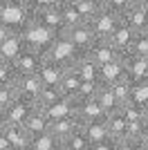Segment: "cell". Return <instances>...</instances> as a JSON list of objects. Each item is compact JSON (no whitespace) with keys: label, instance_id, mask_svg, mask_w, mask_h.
Here are the masks:
<instances>
[{"label":"cell","instance_id":"11","mask_svg":"<svg viewBox=\"0 0 148 150\" xmlns=\"http://www.w3.org/2000/svg\"><path fill=\"white\" fill-rule=\"evenodd\" d=\"M29 150H58V141L52 137V132H43V134H36L31 137Z\"/></svg>","mask_w":148,"mask_h":150},{"label":"cell","instance_id":"6","mask_svg":"<svg viewBox=\"0 0 148 150\" xmlns=\"http://www.w3.org/2000/svg\"><path fill=\"white\" fill-rule=\"evenodd\" d=\"M14 69H16V74L25 76V74H36L38 72V58H36V52H20V56L14 61L11 65Z\"/></svg>","mask_w":148,"mask_h":150},{"label":"cell","instance_id":"18","mask_svg":"<svg viewBox=\"0 0 148 150\" xmlns=\"http://www.w3.org/2000/svg\"><path fill=\"white\" fill-rule=\"evenodd\" d=\"M83 150H92V146H88V148H83Z\"/></svg>","mask_w":148,"mask_h":150},{"label":"cell","instance_id":"9","mask_svg":"<svg viewBox=\"0 0 148 150\" xmlns=\"http://www.w3.org/2000/svg\"><path fill=\"white\" fill-rule=\"evenodd\" d=\"M18 56H20V38L18 36H7L0 43V58L14 63Z\"/></svg>","mask_w":148,"mask_h":150},{"label":"cell","instance_id":"2","mask_svg":"<svg viewBox=\"0 0 148 150\" xmlns=\"http://www.w3.org/2000/svg\"><path fill=\"white\" fill-rule=\"evenodd\" d=\"M81 125L83 123L76 119V114H72V117H65V119L52 121V123H49V132H52V137L61 144V141H65L68 137H72L74 132H79Z\"/></svg>","mask_w":148,"mask_h":150},{"label":"cell","instance_id":"13","mask_svg":"<svg viewBox=\"0 0 148 150\" xmlns=\"http://www.w3.org/2000/svg\"><path fill=\"white\" fill-rule=\"evenodd\" d=\"M92 150H117V141H112V139H108V141H101V144H94Z\"/></svg>","mask_w":148,"mask_h":150},{"label":"cell","instance_id":"15","mask_svg":"<svg viewBox=\"0 0 148 150\" xmlns=\"http://www.w3.org/2000/svg\"><path fill=\"white\" fill-rule=\"evenodd\" d=\"M0 150H11V144L7 141V137H5L2 130H0Z\"/></svg>","mask_w":148,"mask_h":150},{"label":"cell","instance_id":"16","mask_svg":"<svg viewBox=\"0 0 148 150\" xmlns=\"http://www.w3.org/2000/svg\"><path fill=\"white\" fill-rule=\"evenodd\" d=\"M139 150H148V137L144 141H139Z\"/></svg>","mask_w":148,"mask_h":150},{"label":"cell","instance_id":"10","mask_svg":"<svg viewBox=\"0 0 148 150\" xmlns=\"http://www.w3.org/2000/svg\"><path fill=\"white\" fill-rule=\"evenodd\" d=\"M25 40H34V43H49V40H54V34L52 29L45 25H31L29 29L25 31Z\"/></svg>","mask_w":148,"mask_h":150},{"label":"cell","instance_id":"3","mask_svg":"<svg viewBox=\"0 0 148 150\" xmlns=\"http://www.w3.org/2000/svg\"><path fill=\"white\" fill-rule=\"evenodd\" d=\"M2 132H5L7 141L11 144V148H29V144H31V134L25 130V125H23V123H5Z\"/></svg>","mask_w":148,"mask_h":150},{"label":"cell","instance_id":"4","mask_svg":"<svg viewBox=\"0 0 148 150\" xmlns=\"http://www.w3.org/2000/svg\"><path fill=\"white\" fill-rule=\"evenodd\" d=\"M25 130L29 132L31 137H36V134H43V132L49 130V119H47V114L41 110V108H34L31 110V114L25 119Z\"/></svg>","mask_w":148,"mask_h":150},{"label":"cell","instance_id":"8","mask_svg":"<svg viewBox=\"0 0 148 150\" xmlns=\"http://www.w3.org/2000/svg\"><path fill=\"white\" fill-rule=\"evenodd\" d=\"M25 20V11L20 9V5H5L0 9V23L5 27H11V25H20Z\"/></svg>","mask_w":148,"mask_h":150},{"label":"cell","instance_id":"5","mask_svg":"<svg viewBox=\"0 0 148 150\" xmlns=\"http://www.w3.org/2000/svg\"><path fill=\"white\" fill-rule=\"evenodd\" d=\"M81 132L85 134V139L90 141V146L101 144V141H108L110 134H108V128H105V121H92V123H83L81 125Z\"/></svg>","mask_w":148,"mask_h":150},{"label":"cell","instance_id":"14","mask_svg":"<svg viewBox=\"0 0 148 150\" xmlns=\"http://www.w3.org/2000/svg\"><path fill=\"white\" fill-rule=\"evenodd\" d=\"M117 150H139V144H132V141H119Z\"/></svg>","mask_w":148,"mask_h":150},{"label":"cell","instance_id":"17","mask_svg":"<svg viewBox=\"0 0 148 150\" xmlns=\"http://www.w3.org/2000/svg\"><path fill=\"white\" fill-rule=\"evenodd\" d=\"M11 150H29V148H11Z\"/></svg>","mask_w":148,"mask_h":150},{"label":"cell","instance_id":"1","mask_svg":"<svg viewBox=\"0 0 148 150\" xmlns=\"http://www.w3.org/2000/svg\"><path fill=\"white\" fill-rule=\"evenodd\" d=\"M34 108H36V103H34V101L18 96V99H16L11 105L5 110V123H25V119L31 114V110H34Z\"/></svg>","mask_w":148,"mask_h":150},{"label":"cell","instance_id":"7","mask_svg":"<svg viewBox=\"0 0 148 150\" xmlns=\"http://www.w3.org/2000/svg\"><path fill=\"white\" fill-rule=\"evenodd\" d=\"M74 56V43L70 38H63V40H56L52 52H49V58L56 63V65H61L63 61H72Z\"/></svg>","mask_w":148,"mask_h":150},{"label":"cell","instance_id":"12","mask_svg":"<svg viewBox=\"0 0 148 150\" xmlns=\"http://www.w3.org/2000/svg\"><path fill=\"white\" fill-rule=\"evenodd\" d=\"M90 146V141L85 139V134L83 132H74L72 137H68L65 141H61L58 144V150H83V148H88Z\"/></svg>","mask_w":148,"mask_h":150}]
</instances>
